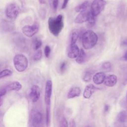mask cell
Wrapping results in <instances>:
<instances>
[{
	"label": "cell",
	"instance_id": "obj_1",
	"mask_svg": "<svg viewBox=\"0 0 127 127\" xmlns=\"http://www.w3.org/2000/svg\"><path fill=\"white\" fill-rule=\"evenodd\" d=\"M48 23L50 32L55 36H58L62 31L64 26L63 15L59 14L56 17H49Z\"/></svg>",
	"mask_w": 127,
	"mask_h": 127
},
{
	"label": "cell",
	"instance_id": "obj_2",
	"mask_svg": "<svg viewBox=\"0 0 127 127\" xmlns=\"http://www.w3.org/2000/svg\"><path fill=\"white\" fill-rule=\"evenodd\" d=\"M97 35L92 30H88L82 35L81 42L83 48L86 50L91 49L97 44L98 41Z\"/></svg>",
	"mask_w": 127,
	"mask_h": 127
},
{
	"label": "cell",
	"instance_id": "obj_3",
	"mask_svg": "<svg viewBox=\"0 0 127 127\" xmlns=\"http://www.w3.org/2000/svg\"><path fill=\"white\" fill-rule=\"evenodd\" d=\"M13 63L16 70L20 72L25 71L28 65V59L23 54H19L15 55Z\"/></svg>",
	"mask_w": 127,
	"mask_h": 127
},
{
	"label": "cell",
	"instance_id": "obj_4",
	"mask_svg": "<svg viewBox=\"0 0 127 127\" xmlns=\"http://www.w3.org/2000/svg\"><path fill=\"white\" fill-rule=\"evenodd\" d=\"M106 2L104 0H94L90 8V13L94 16H98L104 9Z\"/></svg>",
	"mask_w": 127,
	"mask_h": 127
},
{
	"label": "cell",
	"instance_id": "obj_5",
	"mask_svg": "<svg viewBox=\"0 0 127 127\" xmlns=\"http://www.w3.org/2000/svg\"><path fill=\"white\" fill-rule=\"evenodd\" d=\"M5 15L11 20L15 19L19 13V8L18 5L14 2L8 4L5 8Z\"/></svg>",
	"mask_w": 127,
	"mask_h": 127
},
{
	"label": "cell",
	"instance_id": "obj_6",
	"mask_svg": "<svg viewBox=\"0 0 127 127\" xmlns=\"http://www.w3.org/2000/svg\"><path fill=\"white\" fill-rule=\"evenodd\" d=\"M43 121L42 113L36 109H32L30 115V124L32 127L40 126Z\"/></svg>",
	"mask_w": 127,
	"mask_h": 127
},
{
	"label": "cell",
	"instance_id": "obj_7",
	"mask_svg": "<svg viewBox=\"0 0 127 127\" xmlns=\"http://www.w3.org/2000/svg\"><path fill=\"white\" fill-rule=\"evenodd\" d=\"M53 83L51 80H48L46 82L45 89V102L46 106H51V100L52 94Z\"/></svg>",
	"mask_w": 127,
	"mask_h": 127
},
{
	"label": "cell",
	"instance_id": "obj_8",
	"mask_svg": "<svg viewBox=\"0 0 127 127\" xmlns=\"http://www.w3.org/2000/svg\"><path fill=\"white\" fill-rule=\"evenodd\" d=\"M38 30L39 25L36 23H35L32 25H25L22 29L24 35L28 37L33 36L38 32Z\"/></svg>",
	"mask_w": 127,
	"mask_h": 127
},
{
	"label": "cell",
	"instance_id": "obj_9",
	"mask_svg": "<svg viewBox=\"0 0 127 127\" xmlns=\"http://www.w3.org/2000/svg\"><path fill=\"white\" fill-rule=\"evenodd\" d=\"M41 95V90L37 85H33L29 91V97L31 100L35 103L40 98Z\"/></svg>",
	"mask_w": 127,
	"mask_h": 127
},
{
	"label": "cell",
	"instance_id": "obj_10",
	"mask_svg": "<svg viewBox=\"0 0 127 127\" xmlns=\"http://www.w3.org/2000/svg\"><path fill=\"white\" fill-rule=\"evenodd\" d=\"M90 14V12L87 10L80 12L75 17L74 21L76 23H82L86 22Z\"/></svg>",
	"mask_w": 127,
	"mask_h": 127
},
{
	"label": "cell",
	"instance_id": "obj_11",
	"mask_svg": "<svg viewBox=\"0 0 127 127\" xmlns=\"http://www.w3.org/2000/svg\"><path fill=\"white\" fill-rule=\"evenodd\" d=\"M0 27L2 30L5 32H11L15 28L14 25L12 22L5 19L1 21L0 23Z\"/></svg>",
	"mask_w": 127,
	"mask_h": 127
},
{
	"label": "cell",
	"instance_id": "obj_12",
	"mask_svg": "<svg viewBox=\"0 0 127 127\" xmlns=\"http://www.w3.org/2000/svg\"><path fill=\"white\" fill-rule=\"evenodd\" d=\"M80 50L75 44L70 45V47L67 52V57L70 59H75L79 53Z\"/></svg>",
	"mask_w": 127,
	"mask_h": 127
},
{
	"label": "cell",
	"instance_id": "obj_13",
	"mask_svg": "<svg viewBox=\"0 0 127 127\" xmlns=\"http://www.w3.org/2000/svg\"><path fill=\"white\" fill-rule=\"evenodd\" d=\"M97 88L92 84L87 85L83 93V96L85 99H89Z\"/></svg>",
	"mask_w": 127,
	"mask_h": 127
},
{
	"label": "cell",
	"instance_id": "obj_14",
	"mask_svg": "<svg viewBox=\"0 0 127 127\" xmlns=\"http://www.w3.org/2000/svg\"><path fill=\"white\" fill-rule=\"evenodd\" d=\"M118 81V78L115 74H110L106 76L104 83L105 85L108 87H113L115 86Z\"/></svg>",
	"mask_w": 127,
	"mask_h": 127
},
{
	"label": "cell",
	"instance_id": "obj_15",
	"mask_svg": "<svg viewBox=\"0 0 127 127\" xmlns=\"http://www.w3.org/2000/svg\"><path fill=\"white\" fill-rule=\"evenodd\" d=\"M106 77L105 73L104 72H98L96 73L92 77L93 82L97 85L103 83Z\"/></svg>",
	"mask_w": 127,
	"mask_h": 127
},
{
	"label": "cell",
	"instance_id": "obj_16",
	"mask_svg": "<svg viewBox=\"0 0 127 127\" xmlns=\"http://www.w3.org/2000/svg\"><path fill=\"white\" fill-rule=\"evenodd\" d=\"M81 89L79 87L74 86L71 88L68 91L67 97L68 99H72L80 96L81 94Z\"/></svg>",
	"mask_w": 127,
	"mask_h": 127
},
{
	"label": "cell",
	"instance_id": "obj_17",
	"mask_svg": "<svg viewBox=\"0 0 127 127\" xmlns=\"http://www.w3.org/2000/svg\"><path fill=\"white\" fill-rule=\"evenodd\" d=\"M5 87L7 91H18L21 89L22 85L19 82L14 81L7 85L6 86H5Z\"/></svg>",
	"mask_w": 127,
	"mask_h": 127
},
{
	"label": "cell",
	"instance_id": "obj_18",
	"mask_svg": "<svg viewBox=\"0 0 127 127\" xmlns=\"http://www.w3.org/2000/svg\"><path fill=\"white\" fill-rule=\"evenodd\" d=\"M79 37V32L77 29H73L71 31L70 36V45L76 44Z\"/></svg>",
	"mask_w": 127,
	"mask_h": 127
},
{
	"label": "cell",
	"instance_id": "obj_19",
	"mask_svg": "<svg viewBox=\"0 0 127 127\" xmlns=\"http://www.w3.org/2000/svg\"><path fill=\"white\" fill-rule=\"evenodd\" d=\"M86 59V53H85L83 49L80 50L79 53L75 58L76 62L78 64H82L85 61Z\"/></svg>",
	"mask_w": 127,
	"mask_h": 127
},
{
	"label": "cell",
	"instance_id": "obj_20",
	"mask_svg": "<svg viewBox=\"0 0 127 127\" xmlns=\"http://www.w3.org/2000/svg\"><path fill=\"white\" fill-rule=\"evenodd\" d=\"M90 3L88 1H85L82 3L77 5L75 7V10L77 12H80L81 11H85L87 9L89 6Z\"/></svg>",
	"mask_w": 127,
	"mask_h": 127
},
{
	"label": "cell",
	"instance_id": "obj_21",
	"mask_svg": "<svg viewBox=\"0 0 127 127\" xmlns=\"http://www.w3.org/2000/svg\"><path fill=\"white\" fill-rule=\"evenodd\" d=\"M93 72L90 69L86 70L84 71L82 75V80L85 82H88L91 81L93 75Z\"/></svg>",
	"mask_w": 127,
	"mask_h": 127
},
{
	"label": "cell",
	"instance_id": "obj_22",
	"mask_svg": "<svg viewBox=\"0 0 127 127\" xmlns=\"http://www.w3.org/2000/svg\"><path fill=\"white\" fill-rule=\"evenodd\" d=\"M117 120L121 123L127 122V111H121L117 116Z\"/></svg>",
	"mask_w": 127,
	"mask_h": 127
},
{
	"label": "cell",
	"instance_id": "obj_23",
	"mask_svg": "<svg viewBox=\"0 0 127 127\" xmlns=\"http://www.w3.org/2000/svg\"><path fill=\"white\" fill-rule=\"evenodd\" d=\"M95 17L93 15H92L91 13L90 14L88 17V19H87V20L86 21L87 22V27L89 28H92L93 27L95 23H96V19H95Z\"/></svg>",
	"mask_w": 127,
	"mask_h": 127
},
{
	"label": "cell",
	"instance_id": "obj_24",
	"mask_svg": "<svg viewBox=\"0 0 127 127\" xmlns=\"http://www.w3.org/2000/svg\"><path fill=\"white\" fill-rule=\"evenodd\" d=\"M46 122L47 126L49 127L51 122V106L46 108Z\"/></svg>",
	"mask_w": 127,
	"mask_h": 127
},
{
	"label": "cell",
	"instance_id": "obj_25",
	"mask_svg": "<svg viewBox=\"0 0 127 127\" xmlns=\"http://www.w3.org/2000/svg\"><path fill=\"white\" fill-rule=\"evenodd\" d=\"M42 42L40 39L38 38H35L33 39V48L35 50H38L42 46Z\"/></svg>",
	"mask_w": 127,
	"mask_h": 127
},
{
	"label": "cell",
	"instance_id": "obj_26",
	"mask_svg": "<svg viewBox=\"0 0 127 127\" xmlns=\"http://www.w3.org/2000/svg\"><path fill=\"white\" fill-rule=\"evenodd\" d=\"M12 71L9 69H5L0 71V79L9 76L12 74Z\"/></svg>",
	"mask_w": 127,
	"mask_h": 127
},
{
	"label": "cell",
	"instance_id": "obj_27",
	"mask_svg": "<svg viewBox=\"0 0 127 127\" xmlns=\"http://www.w3.org/2000/svg\"><path fill=\"white\" fill-rule=\"evenodd\" d=\"M5 87H2L0 89V107L2 105L3 102V97L7 92Z\"/></svg>",
	"mask_w": 127,
	"mask_h": 127
},
{
	"label": "cell",
	"instance_id": "obj_28",
	"mask_svg": "<svg viewBox=\"0 0 127 127\" xmlns=\"http://www.w3.org/2000/svg\"><path fill=\"white\" fill-rule=\"evenodd\" d=\"M101 67L103 70L108 72L111 69L112 65L109 62H105L102 64Z\"/></svg>",
	"mask_w": 127,
	"mask_h": 127
},
{
	"label": "cell",
	"instance_id": "obj_29",
	"mask_svg": "<svg viewBox=\"0 0 127 127\" xmlns=\"http://www.w3.org/2000/svg\"><path fill=\"white\" fill-rule=\"evenodd\" d=\"M42 51L41 50H39L34 55L33 59L35 61H39L42 58Z\"/></svg>",
	"mask_w": 127,
	"mask_h": 127
},
{
	"label": "cell",
	"instance_id": "obj_30",
	"mask_svg": "<svg viewBox=\"0 0 127 127\" xmlns=\"http://www.w3.org/2000/svg\"><path fill=\"white\" fill-rule=\"evenodd\" d=\"M67 67V63L66 62H63L60 66V70L62 73H63L65 71Z\"/></svg>",
	"mask_w": 127,
	"mask_h": 127
},
{
	"label": "cell",
	"instance_id": "obj_31",
	"mask_svg": "<svg viewBox=\"0 0 127 127\" xmlns=\"http://www.w3.org/2000/svg\"><path fill=\"white\" fill-rule=\"evenodd\" d=\"M51 52V49L50 47L48 45L46 46L44 48V54L45 57L47 58H49Z\"/></svg>",
	"mask_w": 127,
	"mask_h": 127
},
{
	"label": "cell",
	"instance_id": "obj_32",
	"mask_svg": "<svg viewBox=\"0 0 127 127\" xmlns=\"http://www.w3.org/2000/svg\"><path fill=\"white\" fill-rule=\"evenodd\" d=\"M68 123L67 120L65 118H63L60 122V127H68Z\"/></svg>",
	"mask_w": 127,
	"mask_h": 127
},
{
	"label": "cell",
	"instance_id": "obj_33",
	"mask_svg": "<svg viewBox=\"0 0 127 127\" xmlns=\"http://www.w3.org/2000/svg\"><path fill=\"white\" fill-rule=\"evenodd\" d=\"M52 5H53V9L55 10H56L58 8V5H59V0H53Z\"/></svg>",
	"mask_w": 127,
	"mask_h": 127
},
{
	"label": "cell",
	"instance_id": "obj_34",
	"mask_svg": "<svg viewBox=\"0 0 127 127\" xmlns=\"http://www.w3.org/2000/svg\"><path fill=\"white\" fill-rule=\"evenodd\" d=\"M69 0H64V1H63V3L62 5V9H64L66 6H67V4L68 3V2Z\"/></svg>",
	"mask_w": 127,
	"mask_h": 127
},
{
	"label": "cell",
	"instance_id": "obj_35",
	"mask_svg": "<svg viewBox=\"0 0 127 127\" xmlns=\"http://www.w3.org/2000/svg\"><path fill=\"white\" fill-rule=\"evenodd\" d=\"M121 45L123 46H127V38H125L122 41Z\"/></svg>",
	"mask_w": 127,
	"mask_h": 127
},
{
	"label": "cell",
	"instance_id": "obj_36",
	"mask_svg": "<svg viewBox=\"0 0 127 127\" xmlns=\"http://www.w3.org/2000/svg\"><path fill=\"white\" fill-rule=\"evenodd\" d=\"M109 106L108 105H106L104 107V111L105 112H107L109 111Z\"/></svg>",
	"mask_w": 127,
	"mask_h": 127
},
{
	"label": "cell",
	"instance_id": "obj_37",
	"mask_svg": "<svg viewBox=\"0 0 127 127\" xmlns=\"http://www.w3.org/2000/svg\"><path fill=\"white\" fill-rule=\"evenodd\" d=\"M39 2L41 4H45L46 3V0H38Z\"/></svg>",
	"mask_w": 127,
	"mask_h": 127
},
{
	"label": "cell",
	"instance_id": "obj_38",
	"mask_svg": "<svg viewBox=\"0 0 127 127\" xmlns=\"http://www.w3.org/2000/svg\"><path fill=\"white\" fill-rule=\"evenodd\" d=\"M124 58L126 61H127V51L126 52V53L125 54L124 56Z\"/></svg>",
	"mask_w": 127,
	"mask_h": 127
},
{
	"label": "cell",
	"instance_id": "obj_39",
	"mask_svg": "<svg viewBox=\"0 0 127 127\" xmlns=\"http://www.w3.org/2000/svg\"><path fill=\"white\" fill-rule=\"evenodd\" d=\"M0 68H1V65H0Z\"/></svg>",
	"mask_w": 127,
	"mask_h": 127
},
{
	"label": "cell",
	"instance_id": "obj_40",
	"mask_svg": "<svg viewBox=\"0 0 127 127\" xmlns=\"http://www.w3.org/2000/svg\"></svg>",
	"mask_w": 127,
	"mask_h": 127
}]
</instances>
